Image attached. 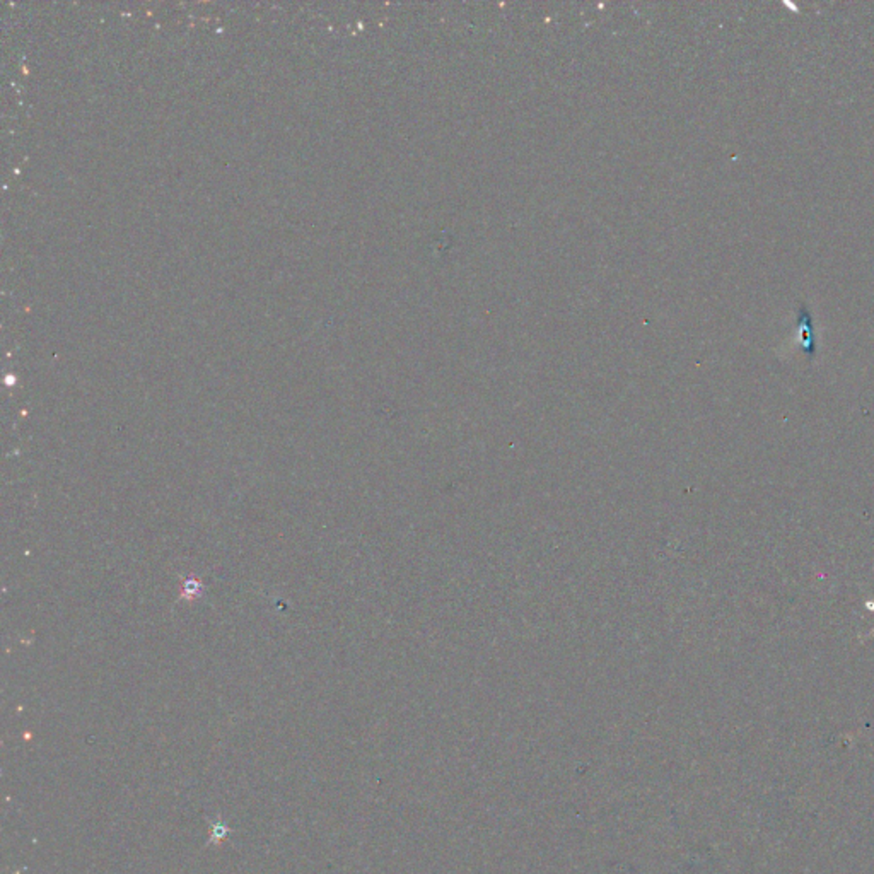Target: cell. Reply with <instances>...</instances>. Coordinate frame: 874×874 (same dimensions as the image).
<instances>
[{
    "label": "cell",
    "instance_id": "obj_2",
    "mask_svg": "<svg viewBox=\"0 0 874 874\" xmlns=\"http://www.w3.org/2000/svg\"><path fill=\"white\" fill-rule=\"evenodd\" d=\"M869 610H873V611H874V605H873V608H869Z\"/></svg>",
    "mask_w": 874,
    "mask_h": 874
},
{
    "label": "cell",
    "instance_id": "obj_1",
    "mask_svg": "<svg viewBox=\"0 0 874 874\" xmlns=\"http://www.w3.org/2000/svg\"><path fill=\"white\" fill-rule=\"evenodd\" d=\"M798 315H799V332H801L803 350H805L806 354H810V357H814V352H817V342H814V335H813V321H811L810 309L806 308V304H801Z\"/></svg>",
    "mask_w": 874,
    "mask_h": 874
}]
</instances>
